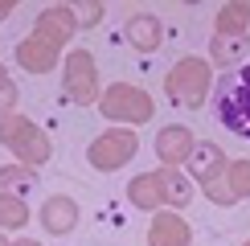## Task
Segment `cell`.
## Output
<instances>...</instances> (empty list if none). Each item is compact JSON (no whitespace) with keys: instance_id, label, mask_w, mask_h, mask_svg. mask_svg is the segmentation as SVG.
Instances as JSON below:
<instances>
[{"instance_id":"cell-1","label":"cell","mask_w":250,"mask_h":246,"mask_svg":"<svg viewBox=\"0 0 250 246\" xmlns=\"http://www.w3.org/2000/svg\"><path fill=\"white\" fill-rule=\"evenodd\" d=\"M127 201L135 205V209H176L181 213L185 205L193 201V181L185 177L181 168H152V172H140V177L127 181Z\"/></svg>"},{"instance_id":"cell-2","label":"cell","mask_w":250,"mask_h":246,"mask_svg":"<svg viewBox=\"0 0 250 246\" xmlns=\"http://www.w3.org/2000/svg\"><path fill=\"white\" fill-rule=\"evenodd\" d=\"M213 90V66L209 58H181L176 66L164 74V95H168L172 102H181V107H205V95Z\"/></svg>"},{"instance_id":"cell-3","label":"cell","mask_w":250,"mask_h":246,"mask_svg":"<svg viewBox=\"0 0 250 246\" xmlns=\"http://www.w3.org/2000/svg\"><path fill=\"white\" fill-rule=\"evenodd\" d=\"M0 144H4V148L13 152L25 168H41V164L54 156V144H49V136L37 127L33 119H25V115L0 119Z\"/></svg>"},{"instance_id":"cell-4","label":"cell","mask_w":250,"mask_h":246,"mask_svg":"<svg viewBox=\"0 0 250 246\" xmlns=\"http://www.w3.org/2000/svg\"><path fill=\"white\" fill-rule=\"evenodd\" d=\"M99 111L103 119L111 123H131V127H140V123H148L156 115V102L144 86H131V82H111L107 90H103L99 99Z\"/></svg>"},{"instance_id":"cell-5","label":"cell","mask_w":250,"mask_h":246,"mask_svg":"<svg viewBox=\"0 0 250 246\" xmlns=\"http://www.w3.org/2000/svg\"><path fill=\"white\" fill-rule=\"evenodd\" d=\"M62 90L74 107H99L103 99V82H99V66L90 58V49H70L62 62Z\"/></svg>"},{"instance_id":"cell-6","label":"cell","mask_w":250,"mask_h":246,"mask_svg":"<svg viewBox=\"0 0 250 246\" xmlns=\"http://www.w3.org/2000/svg\"><path fill=\"white\" fill-rule=\"evenodd\" d=\"M213 115L226 131L250 140V90L242 86L238 74H222L213 82Z\"/></svg>"},{"instance_id":"cell-7","label":"cell","mask_w":250,"mask_h":246,"mask_svg":"<svg viewBox=\"0 0 250 246\" xmlns=\"http://www.w3.org/2000/svg\"><path fill=\"white\" fill-rule=\"evenodd\" d=\"M135 152H140V136L127 131V127H111V131H103V136L90 140L86 160H90V168H99V172H115V168L135 160Z\"/></svg>"},{"instance_id":"cell-8","label":"cell","mask_w":250,"mask_h":246,"mask_svg":"<svg viewBox=\"0 0 250 246\" xmlns=\"http://www.w3.org/2000/svg\"><path fill=\"white\" fill-rule=\"evenodd\" d=\"M226 168H230V156L222 152V144H213V140L197 144V152H193V160H189V177L205 189V197H209V201L222 193V184H226Z\"/></svg>"},{"instance_id":"cell-9","label":"cell","mask_w":250,"mask_h":246,"mask_svg":"<svg viewBox=\"0 0 250 246\" xmlns=\"http://www.w3.org/2000/svg\"><path fill=\"white\" fill-rule=\"evenodd\" d=\"M156 160L164 164V168H176V164H189L193 152H197V136L193 127H185V123H168V127L156 131Z\"/></svg>"},{"instance_id":"cell-10","label":"cell","mask_w":250,"mask_h":246,"mask_svg":"<svg viewBox=\"0 0 250 246\" xmlns=\"http://www.w3.org/2000/svg\"><path fill=\"white\" fill-rule=\"evenodd\" d=\"M74 33H78V20L70 13V4H49V8H41L37 20H33V37L49 41V45H58V49H66L70 41H74Z\"/></svg>"},{"instance_id":"cell-11","label":"cell","mask_w":250,"mask_h":246,"mask_svg":"<svg viewBox=\"0 0 250 246\" xmlns=\"http://www.w3.org/2000/svg\"><path fill=\"white\" fill-rule=\"evenodd\" d=\"M148 246H193V226L176 209H160V213H152Z\"/></svg>"},{"instance_id":"cell-12","label":"cell","mask_w":250,"mask_h":246,"mask_svg":"<svg viewBox=\"0 0 250 246\" xmlns=\"http://www.w3.org/2000/svg\"><path fill=\"white\" fill-rule=\"evenodd\" d=\"M37 218H41V230H45V234H58V238H62V234H70L78 226V201L66 197V193H54V197L41 201Z\"/></svg>"},{"instance_id":"cell-13","label":"cell","mask_w":250,"mask_h":246,"mask_svg":"<svg viewBox=\"0 0 250 246\" xmlns=\"http://www.w3.org/2000/svg\"><path fill=\"white\" fill-rule=\"evenodd\" d=\"M127 45L135 49V54H156V49L164 45V25H160V17H152V13H135L127 17Z\"/></svg>"},{"instance_id":"cell-14","label":"cell","mask_w":250,"mask_h":246,"mask_svg":"<svg viewBox=\"0 0 250 246\" xmlns=\"http://www.w3.org/2000/svg\"><path fill=\"white\" fill-rule=\"evenodd\" d=\"M58 58H62V49L49 45V41H41V37H33V33L17 45V66L29 70V74H49V70L58 66Z\"/></svg>"},{"instance_id":"cell-15","label":"cell","mask_w":250,"mask_h":246,"mask_svg":"<svg viewBox=\"0 0 250 246\" xmlns=\"http://www.w3.org/2000/svg\"><path fill=\"white\" fill-rule=\"evenodd\" d=\"M250 29V0H230L213 17V37H246Z\"/></svg>"},{"instance_id":"cell-16","label":"cell","mask_w":250,"mask_h":246,"mask_svg":"<svg viewBox=\"0 0 250 246\" xmlns=\"http://www.w3.org/2000/svg\"><path fill=\"white\" fill-rule=\"evenodd\" d=\"M250 197V160H230V168H226V184L222 193L213 197V205H234V201H246Z\"/></svg>"},{"instance_id":"cell-17","label":"cell","mask_w":250,"mask_h":246,"mask_svg":"<svg viewBox=\"0 0 250 246\" xmlns=\"http://www.w3.org/2000/svg\"><path fill=\"white\" fill-rule=\"evenodd\" d=\"M37 181V168H25V164H4L0 168V197H25Z\"/></svg>"},{"instance_id":"cell-18","label":"cell","mask_w":250,"mask_h":246,"mask_svg":"<svg viewBox=\"0 0 250 246\" xmlns=\"http://www.w3.org/2000/svg\"><path fill=\"white\" fill-rule=\"evenodd\" d=\"M246 49H250V37H213L209 41V66H238V58Z\"/></svg>"},{"instance_id":"cell-19","label":"cell","mask_w":250,"mask_h":246,"mask_svg":"<svg viewBox=\"0 0 250 246\" xmlns=\"http://www.w3.org/2000/svg\"><path fill=\"white\" fill-rule=\"evenodd\" d=\"M29 205L25 197H0V230H25L29 226Z\"/></svg>"},{"instance_id":"cell-20","label":"cell","mask_w":250,"mask_h":246,"mask_svg":"<svg viewBox=\"0 0 250 246\" xmlns=\"http://www.w3.org/2000/svg\"><path fill=\"white\" fill-rule=\"evenodd\" d=\"M70 13H74L78 29H95L99 20H103V13H107V8H103L99 0H70Z\"/></svg>"},{"instance_id":"cell-21","label":"cell","mask_w":250,"mask_h":246,"mask_svg":"<svg viewBox=\"0 0 250 246\" xmlns=\"http://www.w3.org/2000/svg\"><path fill=\"white\" fill-rule=\"evenodd\" d=\"M17 99H21V90H17V82L8 78V70L0 66V119H8V115H17Z\"/></svg>"},{"instance_id":"cell-22","label":"cell","mask_w":250,"mask_h":246,"mask_svg":"<svg viewBox=\"0 0 250 246\" xmlns=\"http://www.w3.org/2000/svg\"><path fill=\"white\" fill-rule=\"evenodd\" d=\"M13 8H17V0H0V20L13 17Z\"/></svg>"},{"instance_id":"cell-23","label":"cell","mask_w":250,"mask_h":246,"mask_svg":"<svg viewBox=\"0 0 250 246\" xmlns=\"http://www.w3.org/2000/svg\"><path fill=\"white\" fill-rule=\"evenodd\" d=\"M238 78H242V86L250 90V62H246V66H242V70H238Z\"/></svg>"},{"instance_id":"cell-24","label":"cell","mask_w":250,"mask_h":246,"mask_svg":"<svg viewBox=\"0 0 250 246\" xmlns=\"http://www.w3.org/2000/svg\"><path fill=\"white\" fill-rule=\"evenodd\" d=\"M13 246H41V242H33V238H17Z\"/></svg>"},{"instance_id":"cell-25","label":"cell","mask_w":250,"mask_h":246,"mask_svg":"<svg viewBox=\"0 0 250 246\" xmlns=\"http://www.w3.org/2000/svg\"><path fill=\"white\" fill-rule=\"evenodd\" d=\"M0 246H13V242H8V238H4V234H0Z\"/></svg>"},{"instance_id":"cell-26","label":"cell","mask_w":250,"mask_h":246,"mask_svg":"<svg viewBox=\"0 0 250 246\" xmlns=\"http://www.w3.org/2000/svg\"><path fill=\"white\" fill-rule=\"evenodd\" d=\"M242 246H250V242H242Z\"/></svg>"}]
</instances>
